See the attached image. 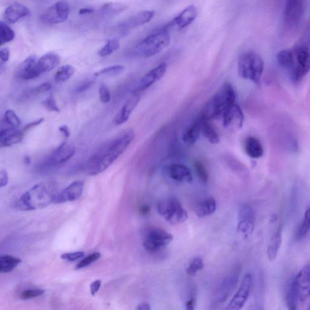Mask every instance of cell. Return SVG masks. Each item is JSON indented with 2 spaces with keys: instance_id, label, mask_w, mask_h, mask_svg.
Instances as JSON below:
<instances>
[{
  "instance_id": "cell-22",
  "label": "cell",
  "mask_w": 310,
  "mask_h": 310,
  "mask_svg": "<svg viewBox=\"0 0 310 310\" xmlns=\"http://www.w3.org/2000/svg\"><path fill=\"white\" fill-rule=\"evenodd\" d=\"M29 14V9L26 6L20 3H14L6 9L4 18L9 23L14 24Z\"/></svg>"
},
{
  "instance_id": "cell-43",
  "label": "cell",
  "mask_w": 310,
  "mask_h": 310,
  "mask_svg": "<svg viewBox=\"0 0 310 310\" xmlns=\"http://www.w3.org/2000/svg\"><path fill=\"white\" fill-rule=\"evenodd\" d=\"M125 9H126V7L124 5L116 4V3H107V4L103 6L102 10L104 14L114 15L120 13Z\"/></svg>"
},
{
  "instance_id": "cell-59",
  "label": "cell",
  "mask_w": 310,
  "mask_h": 310,
  "mask_svg": "<svg viewBox=\"0 0 310 310\" xmlns=\"http://www.w3.org/2000/svg\"><path fill=\"white\" fill-rule=\"evenodd\" d=\"M150 306L149 303H141L140 305H138L137 310H150Z\"/></svg>"
},
{
  "instance_id": "cell-32",
  "label": "cell",
  "mask_w": 310,
  "mask_h": 310,
  "mask_svg": "<svg viewBox=\"0 0 310 310\" xmlns=\"http://www.w3.org/2000/svg\"><path fill=\"white\" fill-rule=\"evenodd\" d=\"M200 121L201 133L211 144H219L220 137L215 128L211 125L209 121L205 120V119L200 118Z\"/></svg>"
},
{
  "instance_id": "cell-29",
  "label": "cell",
  "mask_w": 310,
  "mask_h": 310,
  "mask_svg": "<svg viewBox=\"0 0 310 310\" xmlns=\"http://www.w3.org/2000/svg\"><path fill=\"white\" fill-rule=\"evenodd\" d=\"M245 151L249 157L254 159L261 158L263 155V149L261 143L257 138L248 137L245 142Z\"/></svg>"
},
{
  "instance_id": "cell-23",
  "label": "cell",
  "mask_w": 310,
  "mask_h": 310,
  "mask_svg": "<svg viewBox=\"0 0 310 310\" xmlns=\"http://www.w3.org/2000/svg\"><path fill=\"white\" fill-rule=\"evenodd\" d=\"M141 96L139 94H136L128 100L124 104L123 107L120 110L117 115L115 116L113 122L116 125H120L125 123L129 119L130 116L132 113L133 110L139 103Z\"/></svg>"
},
{
  "instance_id": "cell-27",
  "label": "cell",
  "mask_w": 310,
  "mask_h": 310,
  "mask_svg": "<svg viewBox=\"0 0 310 310\" xmlns=\"http://www.w3.org/2000/svg\"><path fill=\"white\" fill-rule=\"evenodd\" d=\"M201 134L200 118L196 120L184 130L183 141L187 146H191L197 142Z\"/></svg>"
},
{
  "instance_id": "cell-31",
  "label": "cell",
  "mask_w": 310,
  "mask_h": 310,
  "mask_svg": "<svg viewBox=\"0 0 310 310\" xmlns=\"http://www.w3.org/2000/svg\"><path fill=\"white\" fill-rule=\"evenodd\" d=\"M282 244V233L280 229L278 230L270 239L268 248H267V256L270 261H273L278 256Z\"/></svg>"
},
{
  "instance_id": "cell-60",
  "label": "cell",
  "mask_w": 310,
  "mask_h": 310,
  "mask_svg": "<svg viewBox=\"0 0 310 310\" xmlns=\"http://www.w3.org/2000/svg\"><path fill=\"white\" fill-rule=\"evenodd\" d=\"M6 66L4 63L0 62V75H2L5 72Z\"/></svg>"
},
{
  "instance_id": "cell-19",
  "label": "cell",
  "mask_w": 310,
  "mask_h": 310,
  "mask_svg": "<svg viewBox=\"0 0 310 310\" xmlns=\"http://www.w3.org/2000/svg\"><path fill=\"white\" fill-rule=\"evenodd\" d=\"M198 15V10L194 5L189 6L178 14L167 27H176L178 29H183L192 24Z\"/></svg>"
},
{
  "instance_id": "cell-41",
  "label": "cell",
  "mask_w": 310,
  "mask_h": 310,
  "mask_svg": "<svg viewBox=\"0 0 310 310\" xmlns=\"http://www.w3.org/2000/svg\"><path fill=\"white\" fill-rule=\"evenodd\" d=\"M124 70V67L121 65H115L106 67L95 73V76L101 75L113 76L119 74Z\"/></svg>"
},
{
  "instance_id": "cell-5",
  "label": "cell",
  "mask_w": 310,
  "mask_h": 310,
  "mask_svg": "<svg viewBox=\"0 0 310 310\" xmlns=\"http://www.w3.org/2000/svg\"><path fill=\"white\" fill-rule=\"evenodd\" d=\"M170 41L169 32L167 27H164L144 38L137 45L136 54L140 57H152L166 48Z\"/></svg>"
},
{
  "instance_id": "cell-4",
  "label": "cell",
  "mask_w": 310,
  "mask_h": 310,
  "mask_svg": "<svg viewBox=\"0 0 310 310\" xmlns=\"http://www.w3.org/2000/svg\"><path fill=\"white\" fill-rule=\"evenodd\" d=\"M264 69V63L260 55L253 51L245 52L239 57L238 72L242 78L259 85Z\"/></svg>"
},
{
  "instance_id": "cell-52",
  "label": "cell",
  "mask_w": 310,
  "mask_h": 310,
  "mask_svg": "<svg viewBox=\"0 0 310 310\" xmlns=\"http://www.w3.org/2000/svg\"><path fill=\"white\" fill-rule=\"evenodd\" d=\"M9 182V176L5 170H0V188L8 185Z\"/></svg>"
},
{
  "instance_id": "cell-35",
  "label": "cell",
  "mask_w": 310,
  "mask_h": 310,
  "mask_svg": "<svg viewBox=\"0 0 310 310\" xmlns=\"http://www.w3.org/2000/svg\"><path fill=\"white\" fill-rule=\"evenodd\" d=\"M278 62L285 68H291L293 66L294 54L289 49H284L278 52L277 55Z\"/></svg>"
},
{
  "instance_id": "cell-36",
  "label": "cell",
  "mask_w": 310,
  "mask_h": 310,
  "mask_svg": "<svg viewBox=\"0 0 310 310\" xmlns=\"http://www.w3.org/2000/svg\"><path fill=\"white\" fill-rule=\"evenodd\" d=\"M15 36L11 27L4 21H0V46L13 40Z\"/></svg>"
},
{
  "instance_id": "cell-58",
  "label": "cell",
  "mask_w": 310,
  "mask_h": 310,
  "mask_svg": "<svg viewBox=\"0 0 310 310\" xmlns=\"http://www.w3.org/2000/svg\"><path fill=\"white\" fill-rule=\"evenodd\" d=\"M94 9L91 8H82L79 9V14L80 15H84V14H91L93 13Z\"/></svg>"
},
{
  "instance_id": "cell-47",
  "label": "cell",
  "mask_w": 310,
  "mask_h": 310,
  "mask_svg": "<svg viewBox=\"0 0 310 310\" xmlns=\"http://www.w3.org/2000/svg\"><path fill=\"white\" fill-rule=\"evenodd\" d=\"M197 294L195 288H192L190 291V297L186 303V310H195Z\"/></svg>"
},
{
  "instance_id": "cell-17",
  "label": "cell",
  "mask_w": 310,
  "mask_h": 310,
  "mask_svg": "<svg viewBox=\"0 0 310 310\" xmlns=\"http://www.w3.org/2000/svg\"><path fill=\"white\" fill-rule=\"evenodd\" d=\"M75 147L72 144L64 142L52 153L49 158V164L52 166H58L65 163L74 155Z\"/></svg>"
},
{
  "instance_id": "cell-13",
  "label": "cell",
  "mask_w": 310,
  "mask_h": 310,
  "mask_svg": "<svg viewBox=\"0 0 310 310\" xmlns=\"http://www.w3.org/2000/svg\"><path fill=\"white\" fill-rule=\"evenodd\" d=\"M304 14V5L300 0H290L285 6L284 16L285 23L290 27H296L301 22Z\"/></svg>"
},
{
  "instance_id": "cell-55",
  "label": "cell",
  "mask_w": 310,
  "mask_h": 310,
  "mask_svg": "<svg viewBox=\"0 0 310 310\" xmlns=\"http://www.w3.org/2000/svg\"><path fill=\"white\" fill-rule=\"evenodd\" d=\"M101 285V280H97L91 285V293L92 296H94L99 290Z\"/></svg>"
},
{
  "instance_id": "cell-18",
  "label": "cell",
  "mask_w": 310,
  "mask_h": 310,
  "mask_svg": "<svg viewBox=\"0 0 310 310\" xmlns=\"http://www.w3.org/2000/svg\"><path fill=\"white\" fill-rule=\"evenodd\" d=\"M167 64L162 63L155 68L147 73L140 81L138 82L137 86V91H144L163 77L167 70Z\"/></svg>"
},
{
  "instance_id": "cell-11",
  "label": "cell",
  "mask_w": 310,
  "mask_h": 310,
  "mask_svg": "<svg viewBox=\"0 0 310 310\" xmlns=\"http://www.w3.org/2000/svg\"><path fill=\"white\" fill-rule=\"evenodd\" d=\"M256 224V213L248 204L241 205L239 210L238 232L247 238L252 234Z\"/></svg>"
},
{
  "instance_id": "cell-1",
  "label": "cell",
  "mask_w": 310,
  "mask_h": 310,
  "mask_svg": "<svg viewBox=\"0 0 310 310\" xmlns=\"http://www.w3.org/2000/svg\"><path fill=\"white\" fill-rule=\"evenodd\" d=\"M134 138V131L128 130L104 143L89 158L85 172L90 176L104 172L125 152Z\"/></svg>"
},
{
  "instance_id": "cell-30",
  "label": "cell",
  "mask_w": 310,
  "mask_h": 310,
  "mask_svg": "<svg viewBox=\"0 0 310 310\" xmlns=\"http://www.w3.org/2000/svg\"><path fill=\"white\" fill-rule=\"evenodd\" d=\"M285 299L288 310H297L298 297L294 284V277L290 279L285 288Z\"/></svg>"
},
{
  "instance_id": "cell-53",
  "label": "cell",
  "mask_w": 310,
  "mask_h": 310,
  "mask_svg": "<svg viewBox=\"0 0 310 310\" xmlns=\"http://www.w3.org/2000/svg\"><path fill=\"white\" fill-rule=\"evenodd\" d=\"M10 57V51L8 48L0 49V61L1 63H5L7 62Z\"/></svg>"
},
{
  "instance_id": "cell-28",
  "label": "cell",
  "mask_w": 310,
  "mask_h": 310,
  "mask_svg": "<svg viewBox=\"0 0 310 310\" xmlns=\"http://www.w3.org/2000/svg\"><path fill=\"white\" fill-rule=\"evenodd\" d=\"M216 207L215 199L213 198H207L196 205L195 212L199 218H203L215 212Z\"/></svg>"
},
{
  "instance_id": "cell-26",
  "label": "cell",
  "mask_w": 310,
  "mask_h": 310,
  "mask_svg": "<svg viewBox=\"0 0 310 310\" xmlns=\"http://www.w3.org/2000/svg\"><path fill=\"white\" fill-rule=\"evenodd\" d=\"M61 58L57 54L48 53L42 56L36 63V69L39 74L50 72L59 65Z\"/></svg>"
},
{
  "instance_id": "cell-24",
  "label": "cell",
  "mask_w": 310,
  "mask_h": 310,
  "mask_svg": "<svg viewBox=\"0 0 310 310\" xmlns=\"http://www.w3.org/2000/svg\"><path fill=\"white\" fill-rule=\"evenodd\" d=\"M155 12L153 11H141L134 16L128 18L124 22L121 24L122 29H133L148 23L154 17Z\"/></svg>"
},
{
  "instance_id": "cell-40",
  "label": "cell",
  "mask_w": 310,
  "mask_h": 310,
  "mask_svg": "<svg viewBox=\"0 0 310 310\" xmlns=\"http://www.w3.org/2000/svg\"><path fill=\"white\" fill-rule=\"evenodd\" d=\"M5 121L9 127L17 128L21 124L20 119L12 110H8L5 113Z\"/></svg>"
},
{
  "instance_id": "cell-12",
  "label": "cell",
  "mask_w": 310,
  "mask_h": 310,
  "mask_svg": "<svg viewBox=\"0 0 310 310\" xmlns=\"http://www.w3.org/2000/svg\"><path fill=\"white\" fill-rule=\"evenodd\" d=\"M251 285H252V276L250 273H246L237 293L233 297L225 310H241L246 303L250 295Z\"/></svg>"
},
{
  "instance_id": "cell-3",
  "label": "cell",
  "mask_w": 310,
  "mask_h": 310,
  "mask_svg": "<svg viewBox=\"0 0 310 310\" xmlns=\"http://www.w3.org/2000/svg\"><path fill=\"white\" fill-rule=\"evenodd\" d=\"M236 92L232 85L225 82L202 108L201 118L207 121L222 118L224 113L235 104Z\"/></svg>"
},
{
  "instance_id": "cell-15",
  "label": "cell",
  "mask_w": 310,
  "mask_h": 310,
  "mask_svg": "<svg viewBox=\"0 0 310 310\" xmlns=\"http://www.w3.org/2000/svg\"><path fill=\"white\" fill-rule=\"evenodd\" d=\"M309 263L300 270L297 275L294 276V284L298 300L305 302L309 298L310 293V267Z\"/></svg>"
},
{
  "instance_id": "cell-33",
  "label": "cell",
  "mask_w": 310,
  "mask_h": 310,
  "mask_svg": "<svg viewBox=\"0 0 310 310\" xmlns=\"http://www.w3.org/2000/svg\"><path fill=\"white\" fill-rule=\"evenodd\" d=\"M21 260L11 255L0 256V273H7L13 271L20 264Z\"/></svg>"
},
{
  "instance_id": "cell-50",
  "label": "cell",
  "mask_w": 310,
  "mask_h": 310,
  "mask_svg": "<svg viewBox=\"0 0 310 310\" xmlns=\"http://www.w3.org/2000/svg\"><path fill=\"white\" fill-rule=\"evenodd\" d=\"M94 82V78L85 79V80L81 82V83L78 85L77 88H76V91H77L79 93H82V92L87 91L88 89L92 86Z\"/></svg>"
},
{
  "instance_id": "cell-56",
  "label": "cell",
  "mask_w": 310,
  "mask_h": 310,
  "mask_svg": "<svg viewBox=\"0 0 310 310\" xmlns=\"http://www.w3.org/2000/svg\"><path fill=\"white\" fill-rule=\"evenodd\" d=\"M264 306H263L262 303L259 302H254L251 303V304L247 306L246 310H264Z\"/></svg>"
},
{
  "instance_id": "cell-6",
  "label": "cell",
  "mask_w": 310,
  "mask_h": 310,
  "mask_svg": "<svg viewBox=\"0 0 310 310\" xmlns=\"http://www.w3.org/2000/svg\"><path fill=\"white\" fill-rule=\"evenodd\" d=\"M157 210L159 214L171 225L183 223L188 219L186 210L176 198H168L159 202Z\"/></svg>"
},
{
  "instance_id": "cell-49",
  "label": "cell",
  "mask_w": 310,
  "mask_h": 310,
  "mask_svg": "<svg viewBox=\"0 0 310 310\" xmlns=\"http://www.w3.org/2000/svg\"><path fill=\"white\" fill-rule=\"evenodd\" d=\"M84 255L83 251H77V252L64 253L61 256V258L67 261L72 262L81 258Z\"/></svg>"
},
{
  "instance_id": "cell-9",
  "label": "cell",
  "mask_w": 310,
  "mask_h": 310,
  "mask_svg": "<svg viewBox=\"0 0 310 310\" xmlns=\"http://www.w3.org/2000/svg\"><path fill=\"white\" fill-rule=\"evenodd\" d=\"M294 63L292 76L296 82L305 77L309 72L310 66L308 48L306 46H299L293 52Z\"/></svg>"
},
{
  "instance_id": "cell-45",
  "label": "cell",
  "mask_w": 310,
  "mask_h": 310,
  "mask_svg": "<svg viewBox=\"0 0 310 310\" xmlns=\"http://www.w3.org/2000/svg\"><path fill=\"white\" fill-rule=\"evenodd\" d=\"M45 293V290L42 289H30L24 291L21 294V299L23 300L35 298L42 295Z\"/></svg>"
},
{
  "instance_id": "cell-39",
  "label": "cell",
  "mask_w": 310,
  "mask_h": 310,
  "mask_svg": "<svg viewBox=\"0 0 310 310\" xmlns=\"http://www.w3.org/2000/svg\"><path fill=\"white\" fill-rule=\"evenodd\" d=\"M204 264L203 260L199 257H195L186 269L187 275L190 276H195L199 272L201 271L204 269Z\"/></svg>"
},
{
  "instance_id": "cell-7",
  "label": "cell",
  "mask_w": 310,
  "mask_h": 310,
  "mask_svg": "<svg viewBox=\"0 0 310 310\" xmlns=\"http://www.w3.org/2000/svg\"><path fill=\"white\" fill-rule=\"evenodd\" d=\"M241 272V267L236 265L224 276L214 291L212 299L214 305H219L226 302L231 295L238 283Z\"/></svg>"
},
{
  "instance_id": "cell-61",
  "label": "cell",
  "mask_w": 310,
  "mask_h": 310,
  "mask_svg": "<svg viewBox=\"0 0 310 310\" xmlns=\"http://www.w3.org/2000/svg\"><path fill=\"white\" fill-rule=\"evenodd\" d=\"M141 211H142L143 213H148L149 211V208L148 207H142V210H141Z\"/></svg>"
},
{
  "instance_id": "cell-37",
  "label": "cell",
  "mask_w": 310,
  "mask_h": 310,
  "mask_svg": "<svg viewBox=\"0 0 310 310\" xmlns=\"http://www.w3.org/2000/svg\"><path fill=\"white\" fill-rule=\"evenodd\" d=\"M309 227L310 210L309 208H308V209L305 211L302 222L301 224H300L299 229L297 230L296 236L297 240H302V239L305 237L306 235H307L308 233L309 232Z\"/></svg>"
},
{
  "instance_id": "cell-34",
  "label": "cell",
  "mask_w": 310,
  "mask_h": 310,
  "mask_svg": "<svg viewBox=\"0 0 310 310\" xmlns=\"http://www.w3.org/2000/svg\"><path fill=\"white\" fill-rule=\"evenodd\" d=\"M75 67L70 64H66L60 67L55 75V81L57 82H65L71 78L75 74Z\"/></svg>"
},
{
  "instance_id": "cell-10",
  "label": "cell",
  "mask_w": 310,
  "mask_h": 310,
  "mask_svg": "<svg viewBox=\"0 0 310 310\" xmlns=\"http://www.w3.org/2000/svg\"><path fill=\"white\" fill-rule=\"evenodd\" d=\"M70 7L66 2H58L48 8L42 14V22L48 24H57L65 22L69 17Z\"/></svg>"
},
{
  "instance_id": "cell-21",
  "label": "cell",
  "mask_w": 310,
  "mask_h": 310,
  "mask_svg": "<svg viewBox=\"0 0 310 310\" xmlns=\"http://www.w3.org/2000/svg\"><path fill=\"white\" fill-rule=\"evenodd\" d=\"M168 176L173 181L180 183H191L193 175L191 170L183 164H173L167 168Z\"/></svg>"
},
{
  "instance_id": "cell-54",
  "label": "cell",
  "mask_w": 310,
  "mask_h": 310,
  "mask_svg": "<svg viewBox=\"0 0 310 310\" xmlns=\"http://www.w3.org/2000/svg\"><path fill=\"white\" fill-rule=\"evenodd\" d=\"M45 120L44 118H40L37 119V120L32 121L30 122V123L26 125L25 127L24 128L23 130L22 131L23 134L24 132H26V131L31 129V128L35 127L36 126H38L39 124H41L42 122Z\"/></svg>"
},
{
  "instance_id": "cell-42",
  "label": "cell",
  "mask_w": 310,
  "mask_h": 310,
  "mask_svg": "<svg viewBox=\"0 0 310 310\" xmlns=\"http://www.w3.org/2000/svg\"><path fill=\"white\" fill-rule=\"evenodd\" d=\"M194 168L196 174L202 183H207L209 178L208 171L205 165L201 161H195Z\"/></svg>"
},
{
  "instance_id": "cell-16",
  "label": "cell",
  "mask_w": 310,
  "mask_h": 310,
  "mask_svg": "<svg viewBox=\"0 0 310 310\" xmlns=\"http://www.w3.org/2000/svg\"><path fill=\"white\" fill-rule=\"evenodd\" d=\"M83 181H75L55 196L53 203L62 204L77 200L83 192Z\"/></svg>"
},
{
  "instance_id": "cell-25",
  "label": "cell",
  "mask_w": 310,
  "mask_h": 310,
  "mask_svg": "<svg viewBox=\"0 0 310 310\" xmlns=\"http://www.w3.org/2000/svg\"><path fill=\"white\" fill-rule=\"evenodd\" d=\"M23 135L22 131L9 127L0 130V148L20 143Z\"/></svg>"
},
{
  "instance_id": "cell-46",
  "label": "cell",
  "mask_w": 310,
  "mask_h": 310,
  "mask_svg": "<svg viewBox=\"0 0 310 310\" xmlns=\"http://www.w3.org/2000/svg\"><path fill=\"white\" fill-rule=\"evenodd\" d=\"M43 105L49 111L59 112L60 109L58 107L56 100L53 95H51L47 99L43 101Z\"/></svg>"
},
{
  "instance_id": "cell-20",
  "label": "cell",
  "mask_w": 310,
  "mask_h": 310,
  "mask_svg": "<svg viewBox=\"0 0 310 310\" xmlns=\"http://www.w3.org/2000/svg\"><path fill=\"white\" fill-rule=\"evenodd\" d=\"M37 61L38 58L35 55H31L27 58L18 68V77L23 80H30L38 77L40 74L36 69Z\"/></svg>"
},
{
  "instance_id": "cell-8",
  "label": "cell",
  "mask_w": 310,
  "mask_h": 310,
  "mask_svg": "<svg viewBox=\"0 0 310 310\" xmlns=\"http://www.w3.org/2000/svg\"><path fill=\"white\" fill-rule=\"evenodd\" d=\"M143 246L150 251H155L166 246L173 240V236L165 230L148 227L143 231Z\"/></svg>"
},
{
  "instance_id": "cell-44",
  "label": "cell",
  "mask_w": 310,
  "mask_h": 310,
  "mask_svg": "<svg viewBox=\"0 0 310 310\" xmlns=\"http://www.w3.org/2000/svg\"><path fill=\"white\" fill-rule=\"evenodd\" d=\"M101 257V254L100 253H94L85 257L84 259L81 260L77 265L76 266V269H81L86 267L87 266L91 265V263L97 261L98 259H99Z\"/></svg>"
},
{
  "instance_id": "cell-51",
  "label": "cell",
  "mask_w": 310,
  "mask_h": 310,
  "mask_svg": "<svg viewBox=\"0 0 310 310\" xmlns=\"http://www.w3.org/2000/svg\"><path fill=\"white\" fill-rule=\"evenodd\" d=\"M52 88V84L50 82H46L41 84L33 89L32 92L35 94H43L45 92L50 91Z\"/></svg>"
},
{
  "instance_id": "cell-38",
  "label": "cell",
  "mask_w": 310,
  "mask_h": 310,
  "mask_svg": "<svg viewBox=\"0 0 310 310\" xmlns=\"http://www.w3.org/2000/svg\"><path fill=\"white\" fill-rule=\"evenodd\" d=\"M120 46L119 41L116 39H110L107 41L105 46L98 51V55L101 57H106L117 51Z\"/></svg>"
},
{
  "instance_id": "cell-14",
  "label": "cell",
  "mask_w": 310,
  "mask_h": 310,
  "mask_svg": "<svg viewBox=\"0 0 310 310\" xmlns=\"http://www.w3.org/2000/svg\"><path fill=\"white\" fill-rule=\"evenodd\" d=\"M222 118L224 127L229 131L235 132L240 130L243 127L244 113L240 107L236 103L227 110Z\"/></svg>"
},
{
  "instance_id": "cell-57",
  "label": "cell",
  "mask_w": 310,
  "mask_h": 310,
  "mask_svg": "<svg viewBox=\"0 0 310 310\" xmlns=\"http://www.w3.org/2000/svg\"><path fill=\"white\" fill-rule=\"evenodd\" d=\"M59 130L60 132L62 133L64 135V136L66 138H69L70 135V131L67 125H61L59 127Z\"/></svg>"
},
{
  "instance_id": "cell-2",
  "label": "cell",
  "mask_w": 310,
  "mask_h": 310,
  "mask_svg": "<svg viewBox=\"0 0 310 310\" xmlns=\"http://www.w3.org/2000/svg\"><path fill=\"white\" fill-rule=\"evenodd\" d=\"M57 194L53 184L42 182L24 193L18 199L16 207L23 211L42 209L53 203Z\"/></svg>"
},
{
  "instance_id": "cell-48",
  "label": "cell",
  "mask_w": 310,
  "mask_h": 310,
  "mask_svg": "<svg viewBox=\"0 0 310 310\" xmlns=\"http://www.w3.org/2000/svg\"><path fill=\"white\" fill-rule=\"evenodd\" d=\"M100 101L104 104L108 103L110 100V93L108 87L105 84H101L99 88Z\"/></svg>"
}]
</instances>
